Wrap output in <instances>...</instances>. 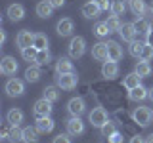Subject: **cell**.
Returning a JSON list of instances; mask_svg holds the SVG:
<instances>
[{"label": "cell", "mask_w": 153, "mask_h": 143, "mask_svg": "<svg viewBox=\"0 0 153 143\" xmlns=\"http://www.w3.org/2000/svg\"><path fill=\"white\" fill-rule=\"evenodd\" d=\"M40 76H42V71H40V65H31V67H27V71H25V80L27 82H38L40 80Z\"/></svg>", "instance_id": "obj_24"}, {"label": "cell", "mask_w": 153, "mask_h": 143, "mask_svg": "<svg viewBox=\"0 0 153 143\" xmlns=\"http://www.w3.org/2000/svg\"><path fill=\"white\" fill-rule=\"evenodd\" d=\"M67 111H69L71 116H82L84 111H86V103L82 97H73L69 99V103H67Z\"/></svg>", "instance_id": "obj_8"}, {"label": "cell", "mask_w": 153, "mask_h": 143, "mask_svg": "<svg viewBox=\"0 0 153 143\" xmlns=\"http://www.w3.org/2000/svg\"><path fill=\"white\" fill-rule=\"evenodd\" d=\"M149 95V88H146V86H138V88H134L128 92V99L130 101H143V99Z\"/></svg>", "instance_id": "obj_22"}, {"label": "cell", "mask_w": 153, "mask_h": 143, "mask_svg": "<svg viewBox=\"0 0 153 143\" xmlns=\"http://www.w3.org/2000/svg\"><path fill=\"white\" fill-rule=\"evenodd\" d=\"M134 71H136V73L140 74L142 78H147V76L151 74V65H149V61H143V59H140V61L136 63V69H134Z\"/></svg>", "instance_id": "obj_27"}, {"label": "cell", "mask_w": 153, "mask_h": 143, "mask_svg": "<svg viewBox=\"0 0 153 143\" xmlns=\"http://www.w3.org/2000/svg\"><path fill=\"white\" fill-rule=\"evenodd\" d=\"M109 143H123V133H119V132H115L111 137H107Z\"/></svg>", "instance_id": "obj_41"}, {"label": "cell", "mask_w": 153, "mask_h": 143, "mask_svg": "<svg viewBox=\"0 0 153 143\" xmlns=\"http://www.w3.org/2000/svg\"><path fill=\"white\" fill-rule=\"evenodd\" d=\"M4 90H6V94L10 97H21L25 94V84L19 78H10L6 82V86H4Z\"/></svg>", "instance_id": "obj_4"}, {"label": "cell", "mask_w": 153, "mask_h": 143, "mask_svg": "<svg viewBox=\"0 0 153 143\" xmlns=\"http://www.w3.org/2000/svg\"><path fill=\"white\" fill-rule=\"evenodd\" d=\"M151 12H153V2H151Z\"/></svg>", "instance_id": "obj_50"}, {"label": "cell", "mask_w": 153, "mask_h": 143, "mask_svg": "<svg viewBox=\"0 0 153 143\" xmlns=\"http://www.w3.org/2000/svg\"><path fill=\"white\" fill-rule=\"evenodd\" d=\"M40 132L36 126H25L23 128V143H38Z\"/></svg>", "instance_id": "obj_21"}, {"label": "cell", "mask_w": 153, "mask_h": 143, "mask_svg": "<svg viewBox=\"0 0 153 143\" xmlns=\"http://www.w3.org/2000/svg\"><path fill=\"white\" fill-rule=\"evenodd\" d=\"M136 31H138V35H147L149 32V29H151V25L146 21V19H142V17H136Z\"/></svg>", "instance_id": "obj_33"}, {"label": "cell", "mask_w": 153, "mask_h": 143, "mask_svg": "<svg viewBox=\"0 0 153 143\" xmlns=\"http://www.w3.org/2000/svg\"><path fill=\"white\" fill-rule=\"evenodd\" d=\"M42 97H46L48 101L56 103L57 99H59V88H57V86H46V88L42 90Z\"/></svg>", "instance_id": "obj_26"}, {"label": "cell", "mask_w": 153, "mask_h": 143, "mask_svg": "<svg viewBox=\"0 0 153 143\" xmlns=\"http://www.w3.org/2000/svg\"><path fill=\"white\" fill-rule=\"evenodd\" d=\"M92 57L96 61H107L109 54H107V42H96L92 46Z\"/></svg>", "instance_id": "obj_15"}, {"label": "cell", "mask_w": 153, "mask_h": 143, "mask_svg": "<svg viewBox=\"0 0 153 143\" xmlns=\"http://www.w3.org/2000/svg\"><path fill=\"white\" fill-rule=\"evenodd\" d=\"M140 59H143V61H151V59H153V46H149V44H146V46H143Z\"/></svg>", "instance_id": "obj_39"}, {"label": "cell", "mask_w": 153, "mask_h": 143, "mask_svg": "<svg viewBox=\"0 0 153 143\" xmlns=\"http://www.w3.org/2000/svg\"><path fill=\"white\" fill-rule=\"evenodd\" d=\"M35 126L38 128L40 133H50L52 130H54L56 122H54L52 116H36V124H35Z\"/></svg>", "instance_id": "obj_16"}, {"label": "cell", "mask_w": 153, "mask_h": 143, "mask_svg": "<svg viewBox=\"0 0 153 143\" xmlns=\"http://www.w3.org/2000/svg\"><path fill=\"white\" fill-rule=\"evenodd\" d=\"M146 143H153V133H149V136L146 137Z\"/></svg>", "instance_id": "obj_48"}, {"label": "cell", "mask_w": 153, "mask_h": 143, "mask_svg": "<svg viewBox=\"0 0 153 143\" xmlns=\"http://www.w3.org/2000/svg\"><path fill=\"white\" fill-rule=\"evenodd\" d=\"M69 73H75L71 57H59L56 61V74H69Z\"/></svg>", "instance_id": "obj_14"}, {"label": "cell", "mask_w": 153, "mask_h": 143, "mask_svg": "<svg viewBox=\"0 0 153 143\" xmlns=\"http://www.w3.org/2000/svg\"><path fill=\"white\" fill-rule=\"evenodd\" d=\"M151 111H153V109H151Z\"/></svg>", "instance_id": "obj_52"}, {"label": "cell", "mask_w": 153, "mask_h": 143, "mask_svg": "<svg viewBox=\"0 0 153 143\" xmlns=\"http://www.w3.org/2000/svg\"><path fill=\"white\" fill-rule=\"evenodd\" d=\"M94 35L98 36V38H105V36H109V35H111V31H109L107 23H105V21L96 23V27H94Z\"/></svg>", "instance_id": "obj_30"}, {"label": "cell", "mask_w": 153, "mask_h": 143, "mask_svg": "<svg viewBox=\"0 0 153 143\" xmlns=\"http://www.w3.org/2000/svg\"><path fill=\"white\" fill-rule=\"evenodd\" d=\"M107 54H109V59L111 61H121L123 59V48L119 42L115 40H109L107 42Z\"/></svg>", "instance_id": "obj_20"}, {"label": "cell", "mask_w": 153, "mask_h": 143, "mask_svg": "<svg viewBox=\"0 0 153 143\" xmlns=\"http://www.w3.org/2000/svg\"><path fill=\"white\" fill-rule=\"evenodd\" d=\"M149 31H153V25H151V29H149Z\"/></svg>", "instance_id": "obj_51"}, {"label": "cell", "mask_w": 153, "mask_h": 143, "mask_svg": "<svg viewBox=\"0 0 153 143\" xmlns=\"http://www.w3.org/2000/svg\"><path fill=\"white\" fill-rule=\"evenodd\" d=\"M124 10H126V6H124V2L123 0H115V2L111 4V12H113V15H124Z\"/></svg>", "instance_id": "obj_37"}, {"label": "cell", "mask_w": 153, "mask_h": 143, "mask_svg": "<svg viewBox=\"0 0 153 143\" xmlns=\"http://www.w3.org/2000/svg\"><path fill=\"white\" fill-rule=\"evenodd\" d=\"M147 42H146V44H149V46H153V31H149V32H147Z\"/></svg>", "instance_id": "obj_46"}, {"label": "cell", "mask_w": 153, "mask_h": 143, "mask_svg": "<svg viewBox=\"0 0 153 143\" xmlns=\"http://www.w3.org/2000/svg\"><path fill=\"white\" fill-rule=\"evenodd\" d=\"M88 120L94 128H103L105 124L109 122V116H107V111L103 107H94L88 114Z\"/></svg>", "instance_id": "obj_3"}, {"label": "cell", "mask_w": 153, "mask_h": 143, "mask_svg": "<svg viewBox=\"0 0 153 143\" xmlns=\"http://www.w3.org/2000/svg\"><path fill=\"white\" fill-rule=\"evenodd\" d=\"M132 120L138 124V126H142V128H146V126H149L151 120H153V111L149 107H136L132 111Z\"/></svg>", "instance_id": "obj_1"}, {"label": "cell", "mask_w": 153, "mask_h": 143, "mask_svg": "<svg viewBox=\"0 0 153 143\" xmlns=\"http://www.w3.org/2000/svg\"><path fill=\"white\" fill-rule=\"evenodd\" d=\"M65 126H67V133L69 136H80V133H84V122L80 120V116H71L65 122Z\"/></svg>", "instance_id": "obj_10"}, {"label": "cell", "mask_w": 153, "mask_h": 143, "mask_svg": "<svg viewBox=\"0 0 153 143\" xmlns=\"http://www.w3.org/2000/svg\"><path fill=\"white\" fill-rule=\"evenodd\" d=\"M147 97H149L151 101H153V86H151V88H149V95H147Z\"/></svg>", "instance_id": "obj_49"}, {"label": "cell", "mask_w": 153, "mask_h": 143, "mask_svg": "<svg viewBox=\"0 0 153 143\" xmlns=\"http://www.w3.org/2000/svg\"><path fill=\"white\" fill-rule=\"evenodd\" d=\"M102 76H103V78H107V80L117 78V76H119V63H117V61H111V59L103 61V65H102Z\"/></svg>", "instance_id": "obj_11"}, {"label": "cell", "mask_w": 153, "mask_h": 143, "mask_svg": "<svg viewBox=\"0 0 153 143\" xmlns=\"http://www.w3.org/2000/svg\"><path fill=\"white\" fill-rule=\"evenodd\" d=\"M54 10L56 8L50 4V0H40V2L36 4V15L42 17V19H48V17H52Z\"/></svg>", "instance_id": "obj_19"}, {"label": "cell", "mask_w": 153, "mask_h": 143, "mask_svg": "<svg viewBox=\"0 0 153 143\" xmlns=\"http://www.w3.org/2000/svg\"><path fill=\"white\" fill-rule=\"evenodd\" d=\"M142 84V76L134 71V73H130V74H126L124 76V80H123V86L130 92V90H134V88H138V86Z\"/></svg>", "instance_id": "obj_23"}, {"label": "cell", "mask_w": 153, "mask_h": 143, "mask_svg": "<svg viewBox=\"0 0 153 143\" xmlns=\"http://www.w3.org/2000/svg\"><path fill=\"white\" fill-rule=\"evenodd\" d=\"M67 52H69L71 59H80V57L84 55V52H86V40H84L82 36H73V38H71V42H69Z\"/></svg>", "instance_id": "obj_2"}, {"label": "cell", "mask_w": 153, "mask_h": 143, "mask_svg": "<svg viewBox=\"0 0 153 143\" xmlns=\"http://www.w3.org/2000/svg\"><path fill=\"white\" fill-rule=\"evenodd\" d=\"M128 143H146V139H143L142 136H134V137H130V141Z\"/></svg>", "instance_id": "obj_45"}, {"label": "cell", "mask_w": 153, "mask_h": 143, "mask_svg": "<svg viewBox=\"0 0 153 143\" xmlns=\"http://www.w3.org/2000/svg\"><path fill=\"white\" fill-rule=\"evenodd\" d=\"M102 12H103V10L100 8L98 4L94 2V0H88V2H86L84 6H82V15H84L86 19H96Z\"/></svg>", "instance_id": "obj_17"}, {"label": "cell", "mask_w": 153, "mask_h": 143, "mask_svg": "<svg viewBox=\"0 0 153 143\" xmlns=\"http://www.w3.org/2000/svg\"><path fill=\"white\" fill-rule=\"evenodd\" d=\"M119 35H121V38L124 42H134L136 40V35H138L136 25L134 23H123V27L119 29Z\"/></svg>", "instance_id": "obj_13"}, {"label": "cell", "mask_w": 153, "mask_h": 143, "mask_svg": "<svg viewBox=\"0 0 153 143\" xmlns=\"http://www.w3.org/2000/svg\"><path fill=\"white\" fill-rule=\"evenodd\" d=\"M6 13H8V19H10V21L16 23V21H21V19L25 17V8H23L21 4H10Z\"/></svg>", "instance_id": "obj_18"}, {"label": "cell", "mask_w": 153, "mask_h": 143, "mask_svg": "<svg viewBox=\"0 0 153 143\" xmlns=\"http://www.w3.org/2000/svg\"><path fill=\"white\" fill-rule=\"evenodd\" d=\"M54 107H52V101H48L46 97H40L38 101H35V107H33V113L35 116H50Z\"/></svg>", "instance_id": "obj_6"}, {"label": "cell", "mask_w": 153, "mask_h": 143, "mask_svg": "<svg viewBox=\"0 0 153 143\" xmlns=\"http://www.w3.org/2000/svg\"><path fill=\"white\" fill-rule=\"evenodd\" d=\"M6 42V31H0V46H4Z\"/></svg>", "instance_id": "obj_47"}, {"label": "cell", "mask_w": 153, "mask_h": 143, "mask_svg": "<svg viewBox=\"0 0 153 143\" xmlns=\"http://www.w3.org/2000/svg\"><path fill=\"white\" fill-rule=\"evenodd\" d=\"M16 44L19 46V50H25V48L29 46H33L35 44V32H31V31H19L17 32V36H16Z\"/></svg>", "instance_id": "obj_9"}, {"label": "cell", "mask_w": 153, "mask_h": 143, "mask_svg": "<svg viewBox=\"0 0 153 143\" xmlns=\"http://www.w3.org/2000/svg\"><path fill=\"white\" fill-rule=\"evenodd\" d=\"M33 46H35L36 50H48V36L44 32H36L35 35V44Z\"/></svg>", "instance_id": "obj_31"}, {"label": "cell", "mask_w": 153, "mask_h": 143, "mask_svg": "<svg viewBox=\"0 0 153 143\" xmlns=\"http://www.w3.org/2000/svg\"><path fill=\"white\" fill-rule=\"evenodd\" d=\"M94 2L98 4L102 10H109V8H111V2H109V0H94Z\"/></svg>", "instance_id": "obj_42"}, {"label": "cell", "mask_w": 153, "mask_h": 143, "mask_svg": "<svg viewBox=\"0 0 153 143\" xmlns=\"http://www.w3.org/2000/svg\"><path fill=\"white\" fill-rule=\"evenodd\" d=\"M128 2H130V10L136 17H142L146 13V2L143 0H128Z\"/></svg>", "instance_id": "obj_28"}, {"label": "cell", "mask_w": 153, "mask_h": 143, "mask_svg": "<svg viewBox=\"0 0 153 143\" xmlns=\"http://www.w3.org/2000/svg\"><path fill=\"white\" fill-rule=\"evenodd\" d=\"M52 143H71V137H69V133H57Z\"/></svg>", "instance_id": "obj_40"}, {"label": "cell", "mask_w": 153, "mask_h": 143, "mask_svg": "<svg viewBox=\"0 0 153 143\" xmlns=\"http://www.w3.org/2000/svg\"><path fill=\"white\" fill-rule=\"evenodd\" d=\"M8 139L12 143H17V141H23V128L16 126V124H12L10 126V133H8Z\"/></svg>", "instance_id": "obj_29"}, {"label": "cell", "mask_w": 153, "mask_h": 143, "mask_svg": "<svg viewBox=\"0 0 153 143\" xmlns=\"http://www.w3.org/2000/svg\"><path fill=\"white\" fill-rule=\"evenodd\" d=\"M105 23H107V27H109V31H111V32H119V29L123 27V23H121V19H119V15H111Z\"/></svg>", "instance_id": "obj_35"}, {"label": "cell", "mask_w": 153, "mask_h": 143, "mask_svg": "<svg viewBox=\"0 0 153 143\" xmlns=\"http://www.w3.org/2000/svg\"><path fill=\"white\" fill-rule=\"evenodd\" d=\"M23 118H25V114H23V111H21V109H17V107L10 109L8 114H6V120L10 124H16V126H19V124L23 122Z\"/></svg>", "instance_id": "obj_25"}, {"label": "cell", "mask_w": 153, "mask_h": 143, "mask_svg": "<svg viewBox=\"0 0 153 143\" xmlns=\"http://www.w3.org/2000/svg\"><path fill=\"white\" fill-rule=\"evenodd\" d=\"M143 46H146V44H143V42H140V40H134V42H130V54H132V57H138V59H140Z\"/></svg>", "instance_id": "obj_36"}, {"label": "cell", "mask_w": 153, "mask_h": 143, "mask_svg": "<svg viewBox=\"0 0 153 143\" xmlns=\"http://www.w3.org/2000/svg\"><path fill=\"white\" fill-rule=\"evenodd\" d=\"M50 4L54 8H63L65 6V0H50Z\"/></svg>", "instance_id": "obj_44"}, {"label": "cell", "mask_w": 153, "mask_h": 143, "mask_svg": "<svg viewBox=\"0 0 153 143\" xmlns=\"http://www.w3.org/2000/svg\"><path fill=\"white\" fill-rule=\"evenodd\" d=\"M10 126H12V124H4V126H2V130H0V136H2L4 137V139H8V133H10Z\"/></svg>", "instance_id": "obj_43"}, {"label": "cell", "mask_w": 153, "mask_h": 143, "mask_svg": "<svg viewBox=\"0 0 153 143\" xmlns=\"http://www.w3.org/2000/svg\"><path fill=\"white\" fill-rule=\"evenodd\" d=\"M50 59H52V55H50V52H48V50H38L35 63H36V65H40V67H44V65L50 63Z\"/></svg>", "instance_id": "obj_32"}, {"label": "cell", "mask_w": 153, "mask_h": 143, "mask_svg": "<svg viewBox=\"0 0 153 143\" xmlns=\"http://www.w3.org/2000/svg\"><path fill=\"white\" fill-rule=\"evenodd\" d=\"M56 31H57V35H59V36H71V35H73V31H75L73 19H69V17L59 19L57 25H56Z\"/></svg>", "instance_id": "obj_12"}, {"label": "cell", "mask_w": 153, "mask_h": 143, "mask_svg": "<svg viewBox=\"0 0 153 143\" xmlns=\"http://www.w3.org/2000/svg\"><path fill=\"white\" fill-rule=\"evenodd\" d=\"M76 82H79V78H76L75 73L57 74V76H56V86H57L59 90H73V88H76Z\"/></svg>", "instance_id": "obj_5"}, {"label": "cell", "mask_w": 153, "mask_h": 143, "mask_svg": "<svg viewBox=\"0 0 153 143\" xmlns=\"http://www.w3.org/2000/svg\"><path fill=\"white\" fill-rule=\"evenodd\" d=\"M36 54H38V50H36L35 46H29V48H25V50H21V57L25 61H29V63L36 59Z\"/></svg>", "instance_id": "obj_34"}, {"label": "cell", "mask_w": 153, "mask_h": 143, "mask_svg": "<svg viewBox=\"0 0 153 143\" xmlns=\"http://www.w3.org/2000/svg\"><path fill=\"white\" fill-rule=\"evenodd\" d=\"M100 130H102V136H103V137H111L113 133L117 132V126H115L113 122H107L103 128H100Z\"/></svg>", "instance_id": "obj_38"}, {"label": "cell", "mask_w": 153, "mask_h": 143, "mask_svg": "<svg viewBox=\"0 0 153 143\" xmlns=\"http://www.w3.org/2000/svg\"><path fill=\"white\" fill-rule=\"evenodd\" d=\"M17 69H19V65H17L16 57H12V55H4L2 57V61H0V71H2V74L12 76V74L17 73Z\"/></svg>", "instance_id": "obj_7"}]
</instances>
